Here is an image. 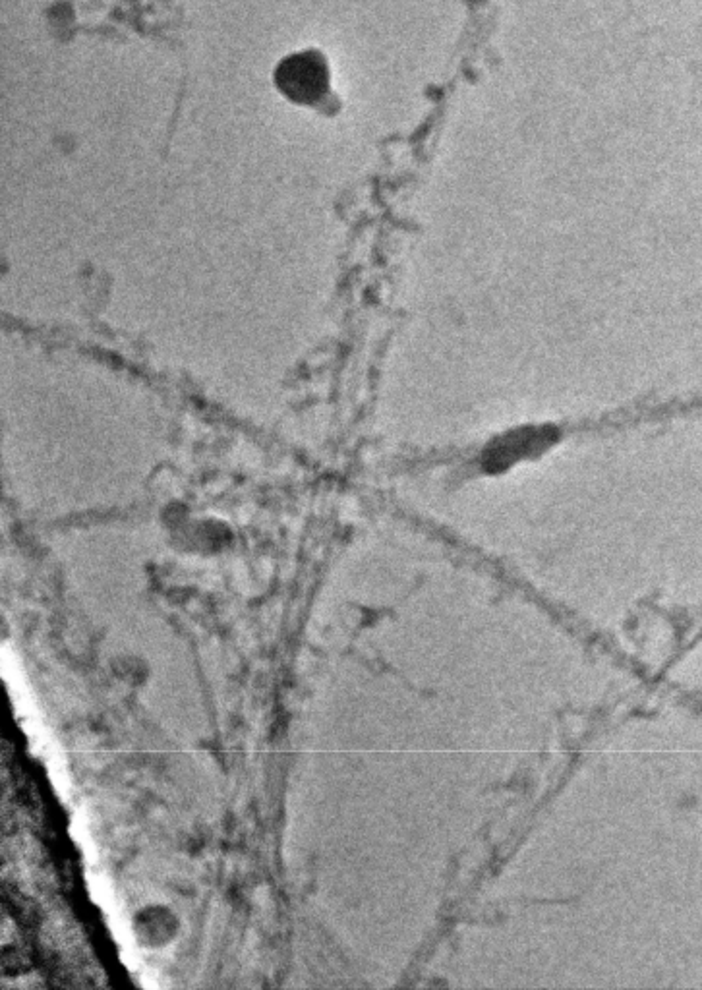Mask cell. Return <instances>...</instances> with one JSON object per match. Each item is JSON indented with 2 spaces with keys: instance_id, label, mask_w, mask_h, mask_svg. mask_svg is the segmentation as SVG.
Wrapping results in <instances>:
<instances>
[{
  "instance_id": "obj_1",
  "label": "cell",
  "mask_w": 702,
  "mask_h": 990,
  "mask_svg": "<svg viewBox=\"0 0 702 990\" xmlns=\"http://www.w3.org/2000/svg\"><path fill=\"white\" fill-rule=\"evenodd\" d=\"M275 88L294 105L316 107L331 88L329 64L320 51L308 49L281 60L273 74Z\"/></svg>"
}]
</instances>
